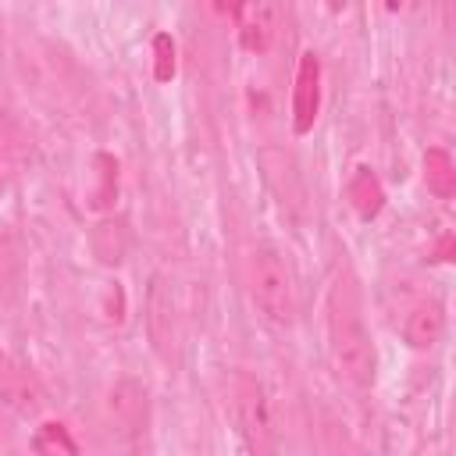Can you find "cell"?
Here are the masks:
<instances>
[{
	"instance_id": "cell-2",
	"label": "cell",
	"mask_w": 456,
	"mask_h": 456,
	"mask_svg": "<svg viewBox=\"0 0 456 456\" xmlns=\"http://www.w3.org/2000/svg\"><path fill=\"white\" fill-rule=\"evenodd\" d=\"M249 296L256 314L274 324V328H289L296 317V296H292V274L281 260L278 249L271 246H256L249 253Z\"/></svg>"
},
{
	"instance_id": "cell-6",
	"label": "cell",
	"mask_w": 456,
	"mask_h": 456,
	"mask_svg": "<svg viewBox=\"0 0 456 456\" xmlns=\"http://www.w3.org/2000/svg\"><path fill=\"white\" fill-rule=\"evenodd\" d=\"M0 403H7L11 410H18L21 417H32L43 410V388L32 378V370L25 363H18L14 356H7L0 349Z\"/></svg>"
},
{
	"instance_id": "cell-16",
	"label": "cell",
	"mask_w": 456,
	"mask_h": 456,
	"mask_svg": "<svg viewBox=\"0 0 456 456\" xmlns=\"http://www.w3.org/2000/svg\"><path fill=\"white\" fill-rule=\"evenodd\" d=\"M242 7H246V0H214V11L224 14V18H232V21L242 14Z\"/></svg>"
},
{
	"instance_id": "cell-15",
	"label": "cell",
	"mask_w": 456,
	"mask_h": 456,
	"mask_svg": "<svg viewBox=\"0 0 456 456\" xmlns=\"http://www.w3.org/2000/svg\"><path fill=\"white\" fill-rule=\"evenodd\" d=\"M153 78L157 82H171L175 78V39L167 32L153 36Z\"/></svg>"
},
{
	"instance_id": "cell-8",
	"label": "cell",
	"mask_w": 456,
	"mask_h": 456,
	"mask_svg": "<svg viewBox=\"0 0 456 456\" xmlns=\"http://www.w3.org/2000/svg\"><path fill=\"white\" fill-rule=\"evenodd\" d=\"M445 331V314L438 303H417L403 321V338L410 349H431Z\"/></svg>"
},
{
	"instance_id": "cell-1",
	"label": "cell",
	"mask_w": 456,
	"mask_h": 456,
	"mask_svg": "<svg viewBox=\"0 0 456 456\" xmlns=\"http://www.w3.org/2000/svg\"><path fill=\"white\" fill-rule=\"evenodd\" d=\"M328 356H331L335 374L346 385H353V388L374 385V346L356 314L353 292L342 285H335L331 306H328Z\"/></svg>"
},
{
	"instance_id": "cell-13",
	"label": "cell",
	"mask_w": 456,
	"mask_h": 456,
	"mask_svg": "<svg viewBox=\"0 0 456 456\" xmlns=\"http://www.w3.org/2000/svg\"><path fill=\"white\" fill-rule=\"evenodd\" d=\"M424 182L438 200H449L456 192V164L442 146H431L424 153Z\"/></svg>"
},
{
	"instance_id": "cell-5",
	"label": "cell",
	"mask_w": 456,
	"mask_h": 456,
	"mask_svg": "<svg viewBox=\"0 0 456 456\" xmlns=\"http://www.w3.org/2000/svg\"><path fill=\"white\" fill-rule=\"evenodd\" d=\"M321 110V61L314 50L299 53L296 64V86H292V128L296 135H306Z\"/></svg>"
},
{
	"instance_id": "cell-18",
	"label": "cell",
	"mask_w": 456,
	"mask_h": 456,
	"mask_svg": "<svg viewBox=\"0 0 456 456\" xmlns=\"http://www.w3.org/2000/svg\"><path fill=\"white\" fill-rule=\"evenodd\" d=\"M342 4H346V0H328V7H331V11H342Z\"/></svg>"
},
{
	"instance_id": "cell-19",
	"label": "cell",
	"mask_w": 456,
	"mask_h": 456,
	"mask_svg": "<svg viewBox=\"0 0 456 456\" xmlns=\"http://www.w3.org/2000/svg\"><path fill=\"white\" fill-rule=\"evenodd\" d=\"M399 4H403V0H385V7H388V11H399Z\"/></svg>"
},
{
	"instance_id": "cell-7",
	"label": "cell",
	"mask_w": 456,
	"mask_h": 456,
	"mask_svg": "<svg viewBox=\"0 0 456 456\" xmlns=\"http://www.w3.org/2000/svg\"><path fill=\"white\" fill-rule=\"evenodd\" d=\"M235 21H239V36H242L246 50L264 53L271 46V39H274V4L271 0H246L242 14Z\"/></svg>"
},
{
	"instance_id": "cell-3",
	"label": "cell",
	"mask_w": 456,
	"mask_h": 456,
	"mask_svg": "<svg viewBox=\"0 0 456 456\" xmlns=\"http://www.w3.org/2000/svg\"><path fill=\"white\" fill-rule=\"evenodd\" d=\"M146 335L153 342V353L171 363L178 356V299H175V289L164 274H153L150 281V292H146Z\"/></svg>"
},
{
	"instance_id": "cell-17",
	"label": "cell",
	"mask_w": 456,
	"mask_h": 456,
	"mask_svg": "<svg viewBox=\"0 0 456 456\" xmlns=\"http://www.w3.org/2000/svg\"><path fill=\"white\" fill-rule=\"evenodd\" d=\"M438 260H452V239L449 235L438 242Z\"/></svg>"
},
{
	"instance_id": "cell-4",
	"label": "cell",
	"mask_w": 456,
	"mask_h": 456,
	"mask_svg": "<svg viewBox=\"0 0 456 456\" xmlns=\"http://www.w3.org/2000/svg\"><path fill=\"white\" fill-rule=\"evenodd\" d=\"M107 420L118 435H139L150 420V388L139 378H118L107 392Z\"/></svg>"
},
{
	"instance_id": "cell-14",
	"label": "cell",
	"mask_w": 456,
	"mask_h": 456,
	"mask_svg": "<svg viewBox=\"0 0 456 456\" xmlns=\"http://www.w3.org/2000/svg\"><path fill=\"white\" fill-rule=\"evenodd\" d=\"M32 452H39V456H53V452L75 456V452H78V442L71 438V431H68L61 420H50V424H43V428L32 435Z\"/></svg>"
},
{
	"instance_id": "cell-10",
	"label": "cell",
	"mask_w": 456,
	"mask_h": 456,
	"mask_svg": "<svg viewBox=\"0 0 456 456\" xmlns=\"http://www.w3.org/2000/svg\"><path fill=\"white\" fill-rule=\"evenodd\" d=\"M346 196H349L353 210L363 221H374L381 214V207H385V189H381V182H378V175L370 167H356L353 171V178L346 185Z\"/></svg>"
},
{
	"instance_id": "cell-12",
	"label": "cell",
	"mask_w": 456,
	"mask_h": 456,
	"mask_svg": "<svg viewBox=\"0 0 456 456\" xmlns=\"http://www.w3.org/2000/svg\"><path fill=\"white\" fill-rule=\"evenodd\" d=\"M93 175H96V185L89 189L86 207H89V210H107V207H114V200H118V160H114L110 153H96V157H93Z\"/></svg>"
},
{
	"instance_id": "cell-9",
	"label": "cell",
	"mask_w": 456,
	"mask_h": 456,
	"mask_svg": "<svg viewBox=\"0 0 456 456\" xmlns=\"http://www.w3.org/2000/svg\"><path fill=\"white\" fill-rule=\"evenodd\" d=\"M232 406H235V420H239L242 431H249V435L267 431V399H264V388L253 378H239L235 381Z\"/></svg>"
},
{
	"instance_id": "cell-11",
	"label": "cell",
	"mask_w": 456,
	"mask_h": 456,
	"mask_svg": "<svg viewBox=\"0 0 456 456\" xmlns=\"http://www.w3.org/2000/svg\"><path fill=\"white\" fill-rule=\"evenodd\" d=\"M89 246H93V256L100 264H121L125 260V249H128V232L121 221H100L93 232H89Z\"/></svg>"
}]
</instances>
